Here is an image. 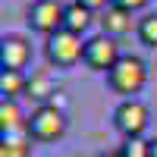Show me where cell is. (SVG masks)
I'll list each match as a JSON object with an SVG mask.
<instances>
[{
  "instance_id": "6da1fadb",
  "label": "cell",
  "mask_w": 157,
  "mask_h": 157,
  "mask_svg": "<svg viewBox=\"0 0 157 157\" xmlns=\"http://www.w3.org/2000/svg\"><path fill=\"white\" fill-rule=\"evenodd\" d=\"M107 85L116 91V94H123L126 101L135 98L138 91L148 85V66H145V60L135 57V54H123L120 63L107 72Z\"/></svg>"
},
{
  "instance_id": "7a4b0ae2",
  "label": "cell",
  "mask_w": 157,
  "mask_h": 157,
  "mask_svg": "<svg viewBox=\"0 0 157 157\" xmlns=\"http://www.w3.org/2000/svg\"><path fill=\"white\" fill-rule=\"evenodd\" d=\"M44 57H47L50 66H57V69H72L75 63L85 60V41H82V35L66 32V29L47 35L44 38Z\"/></svg>"
},
{
  "instance_id": "3957f363",
  "label": "cell",
  "mask_w": 157,
  "mask_h": 157,
  "mask_svg": "<svg viewBox=\"0 0 157 157\" xmlns=\"http://www.w3.org/2000/svg\"><path fill=\"white\" fill-rule=\"evenodd\" d=\"M25 135L32 141H60L66 135V110L54 107V104H38L29 116V129H25Z\"/></svg>"
},
{
  "instance_id": "277c9868",
  "label": "cell",
  "mask_w": 157,
  "mask_h": 157,
  "mask_svg": "<svg viewBox=\"0 0 157 157\" xmlns=\"http://www.w3.org/2000/svg\"><path fill=\"white\" fill-rule=\"evenodd\" d=\"M113 126L123 138H141L151 126V110L138 98H129L113 110Z\"/></svg>"
},
{
  "instance_id": "5b68a950",
  "label": "cell",
  "mask_w": 157,
  "mask_h": 157,
  "mask_svg": "<svg viewBox=\"0 0 157 157\" xmlns=\"http://www.w3.org/2000/svg\"><path fill=\"white\" fill-rule=\"evenodd\" d=\"M120 44H116V38L110 35H94V38H88L85 41V66L88 69H94V72H110L116 63H120Z\"/></svg>"
},
{
  "instance_id": "8992f818",
  "label": "cell",
  "mask_w": 157,
  "mask_h": 157,
  "mask_svg": "<svg viewBox=\"0 0 157 157\" xmlns=\"http://www.w3.org/2000/svg\"><path fill=\"white\" fill-rule=\"evenodd\" d=\"M63 16H66V6L60 0H35L29 10V25H32V32L47 38L63 29Z\"/></svg>"
},
{
  "instance_id": "52a82bcc",
  "label": "cell",
  "mask_w": 157,
  "mask_h": 157,
  "mask_svg": "<svg viewBox=\"0 0 157 157\" xmlns=\"http://www.w3.org/2000/svg\"><path fill=\"white\" fill-rule=\"evenodd\" d=\"M32 63V41L25 35H3L0 38V69L22 72Z\"/></svg>"
},
{
  "instance_id": "ba28073f",
  "label": "cell",
  "mask_w": 157,
  "mask_h": 157,
  "mask_svg": "<svg viewBox=\"0 0 157 157\" xmlns=\"http://www.w3.org/2000/svg\"><path fill=\"white\" fill-rule=\"evenodd\" d=\"M101 29H104V35H110V38H123V35H129L132 29H138V22L132 16V10L110 3L107 10L101 13Z\"/></svg>"
},
{
  "instance_id": "9c48e42d",
  "label": "cell",
  "mask_w": 157,
  "mask_h": 157,
  "mask_svg": "<svg viewBox=\"0 0 157 157\" xmlns=\"http://www.w3.org/2000/svg\"><path fill=\"white\" fill-rule=\"evenodd\" d=\"M29 129V116L22 113L19 101L3 98L0 101V135H19Z\"/></svg>"
},
{
  "instance_id": "30bf717a",
  "label": "cell",
  "mask_w": 157,
  "mask_h": 157,
  "mask_svg": "<svg viewBox=\"0 0 157 157\" xmlns=\"http://www.w3.org/2000/svg\"><path fill=\"white\" fill-rule=\"evenodd\" d=\"M91 13L88 6H82L78 0H72V3H66V16H63V29L66 32H75V35H85L88 25H91Z\"/></svg>"
},
{
  "instance_id": "8fae6325",
  "label": "cell",
  "mask_w": 157,
  "mask_h": 157,
  "mask_svg": "<svg viewBox=\"0 0 157 157\" xmlns=\"http://www.w3.org/2000/svg\"><path fill=\"white\" fill-rule=\"evenodd\" d=\"M54 78H50V72L47 69H38V72H32V78H29V91L25 94L29 98H35L38 104H47L50 98H54Z\"/></svg>"
},
{
  "instance_id": "7c38bea8",
  "label": "cell",
  "mask_w": 157,
  "mask_h": 157,
  "mask_svg": "<svg viewBox=\"0 0 157 157\" xmlns=\"http://www.w3.org/2000/svg\"><path fill=\"white\" fill-rule=\"evenodd\" d=\"M29 91V78H25L22 72L16 69H0V94L10 98V101H16L19 94H25Z\"/></svg>"
},
{
  "instance_id": "4fadbf2b",
  "label": "cell",
  "mask_w": 157,
  "mask_h": 157,
  "mask_svg": "<svg viewBox=\"0 0 157 157\" xmlns=\"http://www.w3.org/2000/svg\"><path fill=\"white\" fill-rule=\"evenodd\" d=\"M0 157H32V138L19 135H0Z\"/></svg>"
},
{
  "instance_id": "5bb4252c",
  "label": "cell",
  "mask_w": 157,
  "mask_h": 157,
  "mask_svg": "<svg viewBox=\"0 0 157 157\" xmlns=\"http://www.w3.org/2000/svg\"><path fill=\"white\" fill-rule=\"evenodd\" d=\"M135 35H138V41L145 44V47H154L157 50V13H148V16L138 19Z\"/></svg>"
},
{
  "instance_id": "9a60e30c",
  "label": "cell",
  "mask_w": 157,
  "mask_h": 157,
  "mask_svg": "<svg viewBox=\"0 0 157 157\" xmlns=\"http://www.w3.org/2000/svg\"><path fill=\"white\" fill-rule=\"evenodd\" d=\"M120 154L123 157H151V141H145V138H126L120 145Z\"/></svg>"
},
{
  "instance_id": "2e32d148",
  "label": "cell",
  "mask_w": 157,
  "mask_h": 157,
  "mask_svg": "<svg viewBox=\"0 0 157 157\" xmlns=\"http://www.w3.org/2000/svg\"><path fill=\"white\" fill-rule=\"evenodd\" d=\"M78 3H82V6H88L91 13H104V10L113 3V0H78Z\"/></svg>"
},
{
  "instance_id": "e0dca14e",
  "label": "cell",
  "mask_w": 157,
  "mask_h": 157,
  "mask_svg": "<svg viewBox=\"0 0 157 157\" xmlns=\"http://www.w3.org/2000/svg\"><path fill=\"white\" fill-rule=\"evenodd\" d=\"M113 3H116V6H126V10H132V13H135V10H145L151 0H113Z\"/></svg>"
},
{
  "instance_id": "ac0fdd59",
  "label": "cell",
  "mask_w": 157,
  "mask_h": 157,
  "mask_svg": "<svg viewBox=\"0 0 157 157\" xmlns=\"http://www.w3.org/2000/svg\"><path fill=\"white\" fill-rule=\"evenodd\" d=\"M47 104H54V107H60V110H66V98H63V91H54V98H50Z\"/></svg>"
},
{
  "instance_id": "d6986e66",
  "label": "cell",
  "mask_w": 157,
  "mask_h": 157,
  "mask_svg": "<svg viewBox=\"0 0 157 157\" xmlns=\"http://www.w3.org/2000/svg\"><path fill=\"white\" fill-rule=\"evenodd\" d=\"M98 157H123V154H120V151H101Z\"/></svg>"
},
{
  "instance_id": "ffe728a7",
  "label": "cell",
  "mask_w": 157,
  "mask_h": 157,
  "mask_svg": "<svg viewBox=\"0 0 157 157\" xmlns=\"http://www.w3.org/2000/svg\"><path fill=\"white\" fill-rule=\"evenodd\" d=\"M151 157H157V138H151Z\"/></svg>"
}]
</instances>
